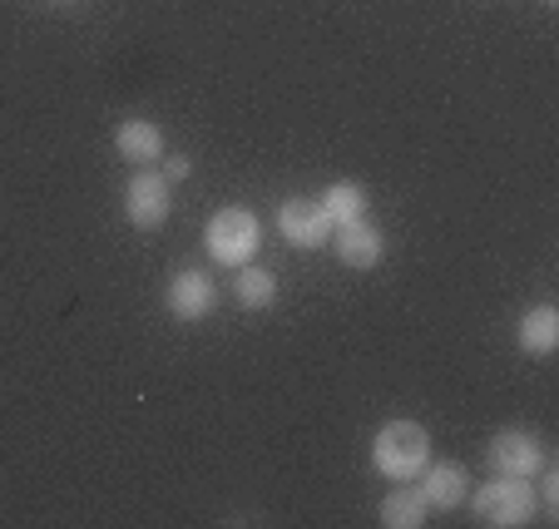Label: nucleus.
Here are the masks:
<instances>
[{"mask_svg": "<svg viewBox=\"0 0 559 529\" xmlns=\"http://www.w3.org/2000/svg\"><path fill=\"white\" fill-rule=\"evenodd\" d=\"M164 302H169V312L179 322H199V317H209L213 312V282L199 273V267H183V273L169 282Z\"/></svg>", "mask_w": 559, "mask_h": 529, "instance_id": "8", "label": "nucleus"}, {"mask_svg": "<svg viewBox=\"0 0 559 529\" xmlns=\"http://www.w3.org/2000/svg\"><path fill=\"white\" fill-rule=\"evenodd\" d=\"M169 208H174V199H169V179L164 173H134L129 179V189H124V213H129V223L134 228H158V223L169 218Z\"/></svg>", "mask_w": 559, "mask_h": 529, "instance_id": "6", "label": "nucleus"}, {"mask_svg": "<svg viewBox=\"0 0 559 529\" xmlns=\"http://www.w3.org/2000/svg\"><path fill=\"white\" fill-rule=\"evenodd\" d=\"M475 519L490 529H520L535 519V490L520 476H496L475 490Z\"/></svg>", "mask_w": 559, "mask_h": 529, "instance_id": "2", "label": "nucleus"}, {"mask_svg": "<svg viewBox=\"0 0 559 529\" xmlns=\"http://www.w3.org/2000/svg\"><path fill=\"white\" fill-rule=\"evenodd\" d=\"M539 470H545V466H539ZM539 500H545L549 509L559 505V470H545V480H539Z\"/></svg>", "mask_w": 559, "mask_h": 529, "instance_id": "15", "label": "nucleus"}, {"mask_svg": "<svg viewBox=\"0 0 559 529\" xmlns=\"http://www.w3.org/2000/svg\"><path fill=\"white\" fill-rule=\"evenodd\" d=\"M421 495L426 505H441V509H455L465 495H471V476H465V466H455V460H426L421 466Z\"/></svg>", "mask_w": 559, "mask_h": 529, "instance_id": "9", "label": "nucleus"}, {"mask_svg": "<svg viewBox=\"0 0 559 529\" xmlns=\"http://www.w3.org/2000/svg\"><path fill=\"white\" fill-rule=\"evenodd\" d=\"M233 297L243 302L248 312H263L277 302V277L267 273V267H238V277H233Z\"/></svg>", "mask_w": 559, "mask_h": 529, "instance_id": "13", "label": "nucleus"}, {"mask_svg": "<svg viewBox=\"0 0 559 529\" xmlns=\"http://www.w3.org/2000/svg\"><path fill=\"white\" fill-rule=\"evenodd\" d=\"M115 148H119V159L129 164H148L164 154V134H158L148 119H124V124L115 129Z\"/></svg>", "mask_w": 559, "mask_h": 529, "instance_id": "11", "label": "nucleus"}, {"mask_svg": "<svg viewBox=\"0 0 559 529\" xmlns=\"http://www.w3.org/2000/svg\"><path fill=\"white\" fill-rule=\"evenodd\" d=\"M164 179H189V159H179V154L164 159Z\"/></svg>", "mask_w": 559, "mask_h": 529, "instance_id": "16", "label": "nucleus"}, {"mask_svg": "<svg viewBox=\"0 0 559 529\" xmlns=\"http://www.w3.org/2000/svg\"><path fill=\"white\" fill-rule=\"evenodd\" d=\"M426 515H431V505H426L421 485H406V480H396V490L381 500V525L386 529H421Z\"/></svg>", "mask_w": 559, "mask_h": 529, "instance_id": "10", "label": "nucleus"}, {"mask_svg": "<svg viewBox=\"0 0 559 529\" xmlns=\"http://www.w3.org/2000/svg\"><path fill=\"white\" fill-rule=\"evenodd\" d=\"M486 460H490V470L496 476H520V480H530V476H539V466H545V450H539V441L530 431H500L496 441H490V450H486Z\"/></svg>", "mask_w": 559, "mask_h": 529, "instance_id": "4", "label": "nucleus"}, {"mask_svg": "<svg viewBox=\"0 0 559 529\" xmlns=\"http://www.w3.org/2000/svg\"><path fill=\"white\" fill-rule=\"evenodd\" d=\"M277 228H283V238L293 248H302V253L332 243V218L322 213V203H312V199L283 203V208H277Z\"/></svg>", "mask_w": 559, "mask_h": 529, "instance_id": "5", "label": "nucleus"}, {"mask_svg": "<svg viewBox=\"0 0 559 529\" xmlns=\"http://www.w3.org/2000/svg\"><path fill=\"white\" fill-rule=\"evenodd\" d=\"M520 347L530 357H549L559 347V312L555 308H535L520 317Z\"/></svg>", "mask_w": 559, "mask_h": 529, "instance_id": "12", "label": "nucleus"}, {"mask_svg": "<svg viewBox=\"0 0 559 529\" xmlns=\"http://www.w3.org/2000/svg\"><path fill=\"white\" fill-rule=\"evenodd\" d=\"M371 460L386 480H412L421 476V466L431 460V435L416 421H386L371 441Z\"/></svg>", "mask_w": 559, "mask_h": 529, "instance_id": "1", "label": "nucleus"}, {"mask_svg": "<svg viewBox=\"0 0 559 529\" xmlns=\"http://www.w3.org/2000/svg\"><path fill=\"white\" fill-rule=\"evenodd\" d=\"M332 248H337V257L347 267H357V273H367V267L381 263V233L371 228L367 218L337 223V228H332Z\"/></svg>", "mask_w": 559, "mask_h": 529, "instance_id": "7", "label": "nucleus"}, {"mask_svg": "<svg viewBox=\"0 0 559 529\" xmlns=\"http://www.w3.org/2000/svg\"><path fill=\"white\" fill-rule=\"evenodd\" d=\"M209 253H213V263H223V267H243L248 257L258 253V218L248 208H223V213H213V223H209Z\"/></svg>", "mask_w": 559, "mask_h": 529, "instance_id": "3", "label": "nucleus"}, {"mask_svg": "<svg viewBox=\"0 0 559 529\" xmlns=\"http://www.w3.org/2000/svg\"><path fill=\"white\" fill-rule=\"evenodd\" d=\"M322 213L332 218V228L352 223V218H367V193H361L357 183H332V189L322 193Z\"/></svg>", "mask_w": 559, "mask_h": 529, "instance_id": "14", "label": "nucleus"}]
</instances>
